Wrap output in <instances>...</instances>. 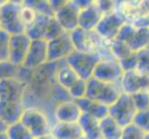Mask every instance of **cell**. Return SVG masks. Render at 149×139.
I'll list each match as a JSON object with an SVG mask.
<instances>
[{
  "label": "cell",
  "mask_w": 149,
  "mask_h": 139,
  "mask_svg": "<svg viewBox=\"0 0 149 139\" xmlns=\"http://www.w3.org/2000/svg\"><path fill=\"white\" fill-rule=\"evenodd\" d=\"M0 139H8V136H7V133H0Z\"/></svg>",
  "instance_id": "40"
},
{
  "label": "cell",
  "mask_w": 149,
  "mask_h": 139,
  "mask_svg": "<svg viewBox=\"0 0 149 139\" xmlns=\"http://www.w3.org/2000/svg\"><path fill=\"white\" fill-rule=\"evenodd\" d=\"M81 8L75 0H66L65 4L55 12L54 17L65 32L71 33L79 28V18Z\"/></svg>",
  "instance_id": "11"
},
{
  "label": "cell",
  "mask_w": 149,
  "mask_h": 139,
  "mask_svg": "<svg viewBox=\"0 0 149 139\" xmlns=\"http://www.w3.org/2000/svg\"><path fill=\"white\" fill-rule=\"evenodd\" d=\"M100 129L103 139H120L124 128L107 115L100 121Z\"/></svg>",
  "instance_id": "24"
},
{
  "label": "cell",
  "mask_w": 149,
  "mask_h": 139,
  "mask_svg": "<svg viewBox=\"0 0 149 139\" xmlns=\"http://www.w3.org/2000/svg\"><path fill=\"white\" fill-rule=\"evenodd\" d=\"M135 26V25H134ZM128 46L133 53H138L140 51L148 48L149 46V28L143 26V27H136L133 34L132 37L128 42Z\"/></svg>",
  "instance_id": "23"
},
{
  "label": "cell",
  "mask_w": 149,
  "mask_h": 139,
  "mask_svg": "<svg viewBox=\"0 0 149 139\" xmlns=\"http://www.w3.org/2000/svg\"><path fill=\"white\" fill-rule=\"evenodd\" d=\"M36 139H55L51 135H48V136H43V137H40V138H36Z\"/></svg>",
  "instance_id": "39"
},
{
  "label": "cell",
  "mask_w": 149,
  "mask_h": 139,
  "mask_svg": "<svg viewBox=\"0 0 149 139\" xmlns=\"http://www.w3.org/2000/svg\"><path fill=\"white\" fill-rule=\"evenodd\" d=\"M103 58L98 54H87L74 51L65 61L81 79L88 81L94 75L95 69Z\"/></svg>",
  "instance_id": "6"
},
{
  "label": "cell",
  "mask_w": 149,
  "mask_h": 139,
  "mask_svg": "<svg viewBox=\"0 0 149 139\" xmlns=\"http://www.w3.org/2000/svg\"><path fill=\"white\" fill-rule=\"evenodd\" d=\"M125 23V20L119 13L113 11L102 18L95 31L103 39L110 44L116 40L121 27Z\"/></svg>",
  "instance_id": "12"
},
{
  "label": "cell",
  "mask_w": 149,
  "mask_h": 139,
  "mask_svg": "<svg viewBox=\"0 0 149 139\" xmlns=\"http://www.w3.org/2000/svg\"><path fill=\"white\" fill-rule=\"evenodd\" d=\"M145 139H149V133H145Z\"/></svg>",
  "instance_id": "43"
},
{
  "label": "cell",
  "mask_w": 149,
  "mask_h": 139,
  "mask_svg": "<svg viewBox=\"0 0 149 139\" xmlns=\"http://www.w3.org/2000/svg\"><path fill=\"white\" fill-rule=\"evenodd\" d=\"M8 124L7 122H5L1 118H0V133H7L8 129Z\"/></svg>",
  "instance_id": "38"
},
{
  "label": "cell",
  "mask_w": 149,
  "mask_h": 139,
  "mask_svg": "<svg viewBox=\"0 0 149 139\" xmlns=\"http://www.w3.org/2000/svg\"><path fill=\"white\" fill-rule=\"evenodd\" d=\"M137 71L149 75V48L137 53Z\"/></svg>",
  "instance_id": "34"
},
{
  "label": "cell",
  "mask_w": 149,
  "mask_h": 139,
  "mask_svg": "<svg viewBox=\"0 0 149 139\" xmlns=\"http://www.w3.org/2000/svg\"><path fill=\"white\" fill-rule=\"evenodd\" d=\"M122 92L120 85L107 83L95 77H92L87 81V98L109 108L114 104Z\"/></svg>",
  "instance_id": "3"
},
{
  "label": "cell",
  "mask_w": 149,
  "mask_h": 139,
  "mask_svg": "<svg viewBox=\"0 0 149 139\" xmlns=\"http://www.w3.org/2000/svg\"><path fill=\"white\" fill-rule=\"evenodd\" d=\"M124 71L120 61L113 56L102 58L97 63L93 77L111 84L120 85Z\"/></svg>",
  "instance_id": "8"
},
{
  "label": "cell",
  "mask_w": 149,
  "mask_h": 139,
  "mask_svg": "<svg viewBox=\"0 0 149 139\" xmlns=\"http://www.w3.org/2000/svg\"><path fill=\"white\" fill-rule=\"evenodd\" d=\"M23 1L19 0H7L1 8L2 30L6 31L10 35L25 34V26L22 18V9Z\"/></svg>",
  "instance_id": "4"
},
{
  "label": "cell",
  "mask_w": 149,
  "mask_h": 139,
  "mask_svg": "<svg viewBox=\"0 0 149 139\" xmlns=\"http://www.w3.org/2000/svg\"><path fill=\"white\" fill-rule=\"evenodd\" d=\"M31 42L32 39L26 34L11 35L9 41L8 61L17 67H22L28 54Z\"/></svg>",
  "instance_id": "13"
},
{
  "label": "cell",
  "mask_w": 149,
  "mask_h": 139,
  "mask_svg": "<svg viewBox=\"0 0 149 139\" xmlns=\"http://www.w3.org/2000/svg\"><path fill=\"white\" fill-rule=\"evenodd\" d=\"M145 132H143L132 123L123 129V133L120 139H145Z\"/></svg>",
  "instance_id": "37"
},
{
  "label": "cell",
  "mask_w": 149,
  "mask_h": 139,
  "mask_svg": "<svg viewBox=\"0 0 149 139\" xmlns=\"http://www.w3.org/2000/svg\"><path fill=\"white\" fill-rule=\"evenodd\" d=\"M20 67H17L8 60L0 61V81L18 77Z\"/></svg>",
  "instance_id": "29"
},
{
  "label": "cell",
  "mask_w": 149,
  "mask_h": 139,
  "mask_svg": "<svg viewBox=\"0 0 149 139\" xmlns=\"http://www.w3.org/2000/svg\"><path fill=\"white\" fill-rule=\"evenodd\" d=\"M75 51L70 33H63L58 37L47 42L48 62L65 60Z\"/></svg>",
  "instance_id": "9"
},
{
  "label": "cell",
  "mask_w": 149,
  "mask_h": 139,
  "mask_svg": "<svg viewBox=\"0 0 149 139\" xmlns=\"http://www.w3.org/2000/svg\"><path fill=\"white\" fill-rule=\"evenodd\" d=\"M4 2H5V1H3V0H0V6H1V5H2Z\"/></svg>",
  "instance_id": "45"
},
{
  "label": "cell",
  "mask_w": 149,
  "mask_h": 139,
  "mask_svg": "<svg viewBox=\"0 0 149 139\" xmlns=\"http://www.w3.org/2000/svg\"><path fill=\"white\" fill-rule=\"evenodd\" d=\"M132 99L138 111L149 110V91H141L132 94Z\"/></svg>",
  "instance_id": "32"
},
{
  "label": "cell",
  "mask_w": 149,
  "mask_h": 139,
  "mask_svg": "<svg viewBox=\"0 0 149 139\" xmlns=\"http://www.w3.org/2000/svg\"><path fill=\"white\" fill-rule=\"evenodd\" d=\"M10 35L6 31L0 30V61L8 60Z\"/></svg>",
  "instance_id": "35"
},
{
  "label": "cell",
  "mask_w": 149,
  "mask_h": 139,
  "mask_svg": "<svg viewBox=\"0 0 149 139\" xmlns=\"http://www.w3.org/2000/svg\"><path fill=\"white\" fill-rule=\"evenodd\" d=\"M7 136L8 139H34L27 128L20 122L8 126Z\"/></svg>",
  "instance_id": "26"
},
{
  "label": "cell",
  "mask_w": 149,
  "mask_h": 139,
  "mask_svg": "<svg viewBox=\"0 0 149 139\" xmlns=\"http://www.w3.org/2000/svg\"><path fill=\"white\" fill-rule=\"evenodd\" d=\"M111 54L114 58H116L118 60H121L123 59H126L127 57L133 54L132 51L130 49L126 43L120 42L119 40H114L109 45Z\"/></svg>",
  "instance_id": "27"
},
{
  "label": "cell",
  "mask_w": 149,
  "mask_h": 139,
  "mask_svg": "<svg viewBox=\"0 0 149 139\" xmlns=\"http://www.w3.org/2000/svg\"><path fill=\"white\" fill-rule=\"evenodd\" d=\"M47 62V41L44 39L32 40L22 67L27 70L33 71Z\"/></svg>",
  "instance_id": "14"
},
{
  "label": "cell",
  "mask_w": 149,
  "mask_h": 139,
  "mask_svg": "<svg viewBox=\"0 0 149 139\" xmlns=\"http://www.w3.org/2000/svg\"><path fill=\"white\" fill-rule=\"evenodd\" d=\"M69 95L72 99L78 100L86 97L87 93V81L80 79L77 83L69 90Z\"/></svg>",
  "instance_id": "31"
},
{
  "label": "cell",
  "mask_w": 149,
  "mask_h": 139,
  "mask_svg": "<svg viewBox=\"0 0 149 139\" xmlns=\"http://www.w3.org/2000/svg\"><path fill=\"white\" fill-rule=\"evenodd\" d=\"M28 85V83L18 77L0 81V101L23 103Z\"/></svg>",
  "instance_id": "10"
},
{
  "label": "cell",
  "mask_w": 149,
  "mask_h": 139,
  "mask_svg": "<svg viewBox=\"0 0 149 139\" xmlns=\"http://www.w3.org/2000/svg\"><path fill=\"white\" fill-rule=\"evenodd\" d=\"M76 102L78 103L83 113L90 115L99 121L109 115V107L100 104L98 102L91 100L87 98V97L78 99L76 100Z\"/></svg>",
  "instance_id": "21"
},
{
  "label": "cell",
  "mask_w": 149,
  "mask_h": 139,
  "mask_svg": "<svg viewBox=\"0 0 149 139\" xmlns=\"http://www.w3.org/2000/svg\"><path fill=\"white\" fill-rule=\"evenodd\" d=\"M120 85L122 91L130 95L141 91H149V75L137 70L125 71Z\"/></svg>",
  "instance_id": "15"
},
{
  "label": "cell",
  "mask_w": 149,
  "mask_h": 139,
  "mask_svg": "<svg viewBox=\"0 0 149 139\" xmlns=\"http://www.w3.org/2000/svg\"><path fill=\"white\" fill-rule=\"evenodd\" d=\"M104 14L100 10L96 1H93L90 6L81 9L79 18V28L86 31L95 30Z\"/></svg>",
  "instance_id": "17"
},
{
  "label": "cell",
  "mask_w": 149,
  "mask_h": 139,
  "mask_svg": "<svg viewBox=\"0 0 149 139\" xmlns=\"http://www.w3.org/2000/svg\"><path fill=\"white\" fill-rule=\"evenodd\" d=\"M133 124L145 133H149V110L138 111L133 121Z\"/></svg>",
  "instance_id": "36"
},
{
  "label": "cell",
  "mask_w": 149,
  "mask_h": 139,
  "mask_svg": "<svg viewBox=\"0 0 149 139\" xmlns=\"http://www.w3.org/2000/svg\"><path fill=\"white\" fill-rule=\"evenodd\" d=\"M50 18H51L50 16L38 14L35 22L26 30L25 34H26L32 40L44 39V34L45 31V27H47V24Z\"/></svg>",
  "instance_id": "25"
},
{
  "label": "cell",
  "mask_w": 149,
  "mask_h": 139,
  "mask_svg": "<svg viewBox=\"0 0 149 139\" xmlns=\"http://www.w3.org/2000/svg\"><path fill=\"white\" fill-rule=\"evenodd\" d=\"M84 136L88 139H103L100 129V121L83 113L79 121Z\"/></svg>",
  "instance_id": "22"
},
{
  "label": "cell",
  "mask_w": 149,
  "mask_h": 139,
  "mask_svg": "<svg viewBox=\"0 0 149 139\" xmlns=\"http://www.w3.org/2000/svg\"><path fill=\"white\" fill-rule=\"evenodd\" d=\"M63 33H65V31L61 28L59 23L58 22V20L55 19V17H51L47 24V27H45V31L44 34V40L48 42L50 40H53L56 37H58Z\"/></svg>",
  "instance_id": "28"
},
{
  "label": "cell",
  "mask_w": 149,
  "mask_h": 139,
  "mask_svg": "<svg viewBox=\"0 0 149 139\" xmlns=\"http://www.w3.org/2000/svg\"><path fill=\"white\" fill-rule=\"evenodd\" d=\"M83 111L74 99H68L56 105L54 109L55 122H79Z\"/></svg>",
  "instance_id": "16"
},
{
  "label": "cell",
  "mask_w": 149,
  "mask_h": 139,
  "mask_svg": "<svg viewBox=\"0 0 149 139\" xmlns=\"http://www.w3.org/2000/svg\"><path fill=\"white\" fill-rule=\"evenodd\" d=\"M25 107L22 102L0 101V118L8 125L20 121Z\"/></svg>",
  "instance_id": "20"
},
{
  "label": "cell",
  "mask_w": 149,
  "mask_h": 139,
  "mask_svg": "<svg viewBox=\"0 0 149 139\" xmlns=\"http://www.w3.org/2000/svg\"><path fill=\"white\" fill-rule=\"evenodd\" d=\"M115 11L126 22L136 24L149 17V0L115 1Z\"/></svg>",
  "instance_id": "7"
},
{
  "label": "cell",
  "mask_w": 149,
  "mask_h": 139,
  "mask_svg": "<svg viewBox=\"0 0 149 139\" xmlns=\"http://www.w3.org/2000/svg\"><path fill=\"white\" fill-rule=\"evenodd\" d=\"M24 3L32 7L38 14L54 17L55 13L50 7L49 1H33L32 0V1H24Z\"/></svg>",
  "instance_id": "30"
},
{
  "label": "cell",
  "mask_w": 149,
  "mask_h": 139,
  "mask_svg": "<svg viewBox=\"0 0 149 139\" xmlns=\"http://www.w3.org/2000/svg\"><path fill=\"white\" fill-rule=\"evenodd\" d=\"M55 79L61 88L68 91L81 78L76 74L75 71L66 63L65 60L58 61L56 65Z\"/></svg>",
  "instance_id": "18"
},
{
  "label": "cell",
  "mask_w": 149,
  "mask_h": 139,
  "mask_svg": "<svg viewBox=\"0 0 149 139\" xmlns=\"http://www.w3.org/2000/svg\"><path fill=\"white\" fill-rule=\"evenodd\" d=\"M79 139H88V138H87V137H85L84 136H81V138H79Z\"/></svg>",
  "instance_id": "44"
},
{
  "label": "cell",
  "mask_w": 149,
  "mask_h": 139,
  "mask_svg": "<svg viewBox=\"0 0 149 139\" xmlns=\"http://www.w3.org/2000/svg\"><path fill=\"white\" fill-rule=\"evenodd\" d=\"M146 26L149 28V17L146 19Z\"/></svg>",
  "instance_id": "42"
},
{
  "label": "cell",
  "mask_w": 149,
  "mask_h": 139,
  "mask_svg": "<svg viewBox=\"0 0 149 139\" xmlns=\"http://www.w3.org/2000/svg\"><path fill=\"white\" fill-rule=\"evenodd\" d=\"M148 48H149V46H148Z\"/></svg>",
  "instance_id": "46"
},
{
  "label": "cell",
  "mask_w": 149,
  "mask_h": 139,
  "mask_svg": "<svg viewBox=\"0 0 149 139\" xmlns=\"http://www.w3.org/2000/svg\"><path fill=\"white\" fill-rule=\"evenodd\" d=\"M20 122L34 139L51 135L54 121L48 113L39 107H25Z\"/></svg>",
  "instance_id": "2"
},
{
  "label": "cell",
  "mask_w": 149,
  "mask_h": 139,
  "mask_svg": "<svg viewBox=\"0 0 149 139\" xmlns=\"http://www.w3.org/2000/svg\"><path fill=\"white\" fill-rule=\"evenodd\" d=\"M37 16H38V13L35 11L32 7L28 6V5H26L23 1V7L22 9V22L25 26V29L27 30L31 25L35 22ZM25 32H26V31H25Z\"/></svg>",
  "instance_id": "33"
},
{
  "label": "cell",
  "mask_w": 149,
  "mask_h": 139,
  "mask_svg": "<svg viewBox=\"0 0 149 139\" xmlns=\"http://www.w3.org/2000/svg\"><path fill=\"white\" fill-rule=\"evenodd\" d=\"M2 6V5H1ZM0 6V7H1ZM0 30H2V19H1V8H0Z\"/></svg>",
  "instance_id": "41"
},
{
  "label": "cell",
  "mask_w": 149,
  "mask_h": 139,
  "mask_svg": "<svg viewBox=\"0 0 149 139\" xmlns=\"http://www.w3.org/2000/svg\"><path fill=\"white\" fill-rule=\"evenodd\" d=\"M137 112L132 95L125 92H122L114 104L109 108V115L122 128L132 124Z\"/></svg>",
  "instance_id": "5"
},
{
  "label": "cell",
  "mask_w": 149,
  "mask_h": 139,
  "mask_svg": "<svg viewBox=\"0 0 149 139\" xmlns=\"http://www.w3.org/2000/svg\"><path fill=\"white\" fill-rule=\"evenodd\" d=\"M70 34L75 51L87 54H98L103 58L113 56L109 47L110 44L103 39L95 30L86 31L77 28Z\"/></svg>",
  "instance_id": "1"
},
{
  "label": "cell",
  "mask_w": 149,
  "mask_h": 139,
  "mask_svg": "<svg viewBox=\"0 0 149 139\" xmlns=\"http://www.w3.org/2000/svg\"><path fill=\"white\" fill-rule=\"evenodd\" d=\"M55 139H79L84 133L79 122H55L51 130Z\"/></svg>",
  "instance_id": "19"
}]
</instances>
